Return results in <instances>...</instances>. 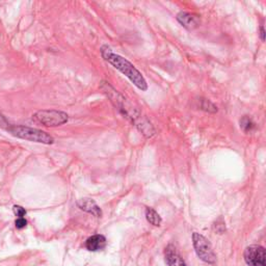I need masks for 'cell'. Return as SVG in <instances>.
Wrapping results in <instances>:
<instances>
[{
  "label": "cell",
  "mask_w": 266,
  "mask_h": 266,
  "mask_svg": "<svg viewBox=\"0 0 266 266\" xmlns=\"http://www.w3.org/2000/svg\"><path fill=\"white\" fill-rule=\"evenodd\" d=\"M0 127L5 129L13 136L18 138L45 145H52L54 143V138L47 132L23 125H12V124L7 123L2 114H0Z\"/></svg>",
  "instance_id": "obj_3"
},
{
  "label": "cell",
  "mask_w": 266,
  "mask_h": 266,
  "mask_svg": "<svg viewBox=\"0 0 266 266\" xmlns=\"http://www.w3.org/2000/svg\"><path fill=\"white\" fill-rule=\"evenodd\" d=\"M146 218L151 225H153L155 227H159L162 223L160 215H159L153 208L146 209Z\"/></svg>",
  "instance_id": "obj_11"
},
{
  "label": "cell",
  "mask_w": 266,
  "mask_h": 266,
  "mask_svg": "<svg viewBox=\"0 0 266 266\" xmlns=\"http://www.w3.org/2000/svg\"><path fill=\"white\" fill-rule=\"evenodd\" d=\"M77 206L78 208L86 212V213H90L96 217H101L103 215V212L101 208L98 206L93 199L90 198H83L77 201Z\"/></svg>",
  "instance_id": "obj_7"
},
{
  "label": "cell",
  "mask_w": 266,
  "mask_h": 266,
  "mask_svg": "<svg viewBox=\"0 0 266 266\" xmlns=\"http://www.w3.org/2000/svg\"><path fill=\"white\" fill-rule=\"evenodd\" d=\"M240 128L244 132H252L256 128V124H255V122L251 118L243 117L240 120Z\"/></svg>",
  "instance_id": "obj_13"
},
{
  "label": "cell",
  "mask_w": 266,
  "mask_h": 266,
  "mask_svg": "<svg viewBox=\"0 0 266 266\" xmlns=\"http://www.w3.org/2000/svg\"><path fill=\"white\" fill-rule=\"evenodd\" d=\"M192 243L199 258L208 264H214L216 262V256L212 249V245L206 237L199 233L192 234Z\"/></svg>",
  "instance_id": "obj_5"
},
{
  "label": "cell",
  "mask_w": 266,
  "mask_h": 266,
  "mask_svg": "<svg viewBox=\"0 0 266 266\" xmlns=\"http://www.w3.org/2000/svg\"><path fill=\"white\" fill-rule=\"evenodd\" d=\"M199 102V105L198 107L202 110H205V111H208V112H216L217 111V107L213 104L211 103L209 100L207 99H203V98H200L198 100Z\"/></svg>",
  "instance_id": "obj_12"
},
{
  "label": "cell",
  "mask_w": 266,
  "mask_h": 266,
  "mask_svg": "<svg viewBox=\"0 0 266 266\" xmlns=\"http://www.w3.org/2000/svg\"><path fill=\"white\" fill-rule=\"evenodd\" d=\"M177 21H178L183 27L189 30L197 28L200 25V18L187 12H180L177 15Z\"/></svg>",
  "instance_id": "obj_8"
},
{
  "label": "cell",
  "mask_w": 266,
  "mask_h": 266,
  "mask_svg": "<svg viewBox=\"0 0 266 266\" xmlns=\"http://www.w3.org/2000/svg\"><path fill=\"white\" fill-rule=\"evenodd\" d=\"M244 260L249 266H266V253L261 245H250L244 251Z\"/></svg>",
  "instance_id": "obj_6"
},
{
  "label": "cell",
  "mask_w": 266,
  "mask_h": 266,
  "mask_svg": "<svg viewBox=\"0 0 266 266\" xmlns=\"http://www.w3.org/2000/svg\"><path fill=\"white\" fill-rule=\"evenodd\" d=\"M165 262L167 266H186L185 261L173 244H168L166 246Z\"/></svg>",
  "instance_id": "obj_9"
},
{
  "label": "cell",
  "mask_w": 266,
  "mask_h": 266,
  "mask_svg": "<svg viewBox=\"0 0 266 266\" xmlns=\"http://www.w3.org/2000/svg\"><path fill=\"white\" fill-rule=\"evenodd\" d=\"M260 38H261L262 42L265 41V29H264V26H260Z\"/></svg>",
  "instance_id": "obj_16"
},
{
  "label": "cell",
  "mask_w": 266,
  "mask_h": 266,
  "mask_svg": "<svg viewBox=\"0 0 266 266\" xmlns=\"http://www.w3.org/2000/svg\"><path fill=\"white\" fill-rule=\"evenodd\" d=\"M101 90L110 99L114 107H116L124 117L130 120L132 124H134V126H136L146 137H151L154 135L155 130L152 124L145 117L141 116L139 110L133 107L132 104L128 102L125 97L121 95L117 90H114L108 82H102Z\"/></svg>",
  "instance_id": "obj_1"
},
{
  "label": "cell",
  "mask_w": 266,
  "mask_h": 266,
  "mask_svg": "<svg viewBox=\"0 0 266 266\" xmlns=\"http://www.w3.org/2000/svg\"><path fill=\"white\" fill-rule=\"evenodd\" d=\"M13 210H14V213H15V215L17 216V218H19V217H25V215H26V210H25L23 207H21V206H19V205H15V206L13 207Z\"/></svg>",
  "instance_id": "obj_14"
},
{
  "label": "cell",
  "mask_w": 266,
  "mask_h": 266,
  "mask_svg": "<svg viewBox=\"0 0 266 266\" xmlns=\"http://www.w3.org/2000/svg\"><path fill=\"white\" fill-rule=\"evenodd\" d=\"M15 225H16L17 229L21 230V229H23V228H25L26 226H27V220L25 219V217H19V218L16 219Z\"/></svg>",
  "instance_id": "obj_15"
},
{
  "label": "cell",
  "mask_w": 266,
  "mask_h": 266,
  "mask_svg": "<svg viewBox=\"0 0 266 266\" xmlns=\"http://www.w3.org/2000/svg\"><path fill=\"white\" fill-rule=\"evenodd\" d=\"M100 52L102 57L106 61H108L112 67L119 70L123 75H125L133 84H134L137 88H139L140 91L145 92L148 90V83L145 77L141 75L139 71L133 66L128 59L124 58L123 56L117 54V53H114L112 49L107 45L102 46Z\"/></svg>",
  "instance_id": "obj_2"
},
{
  "label": "cell",
  "mask_w": 266,
  "mask_h": 266,
  "mask_svg": "<svg viewBox=\"0 0 266 266\" xmlns=\"http://www.w3.org/2000/svg\"><path fill=\"white\" fill-rule=\"evenodd\" d=\"M32 120L43 126L56 127L66 124L69 121V116L60 110H40L33 114Z\"/></svg>",
  "instance_id": "obj_4"
},
{
  "label": "cell",
  "mask_w": 266,
  "mask_h": 266,
  "mask_svg": "<svg viewBox=\"0 0 266 266\" xmlns=\"http://www.w3.org/2000/svg\"><path fill=\"white\" fill-rule=\"evenodd\" d=\"M106 246V238L104 235L95 234L88 237L85 241V247L90 252H99Z\"/></svg>",
  "instance_id": "obj_10"
}]
</instances>
